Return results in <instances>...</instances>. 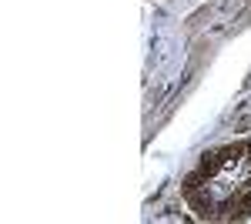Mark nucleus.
I'll list each match as a JSON object with an SVG mask.
<instances>
[{
	"label": "nucleus",
	"mask_w": 251,
	"mask_h": 224,
	"mask_svg": "<svg viewBox=\"0 0 251 224\" xmlns=\"http://www.w3.org/2000/svg\"><path fill=\"white\" fill-rule=\"evenodd\" d=\"M191 204L208 218H241L251 211V144L218 150L188 187Z\"/></svg>",
	"instance_id": "nucleus-1"
}]
</instances>
